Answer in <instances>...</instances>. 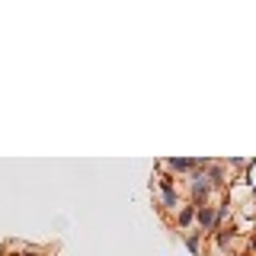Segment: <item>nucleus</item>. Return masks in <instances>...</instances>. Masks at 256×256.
<instances>
[{
	"label": "nucleus",
	"mask_w": 256,
	"mask_h": 256,
	"mask_svg": "<svg viewBox=\"0 0 256 256\" xmlns=\"http://www.w3.org/2000/svg\"><path fill=\"white\" fill-rule=\"evenodd\" d=\"M186 189H189L192 205H205V202H212V186H208V180H205V170H198V166L186 176Z\"/></svg>",
	"instance_id": "nucleus-1"
},
{
	"label": "nucleus",
	"mask_w": 256,
	"mask_h": 256,
	"mask_svg": "<svg viewBox=\"0 0 256 256\" xmlns=\"http://www.w3.org/2000/svg\"><path fill=\"white\" fill-rule=\"evenodd\" d=\"M160 189V208L176 212L180 208V192H176V180L173 176H157V182H150V189Z\"/></svg>",
	"instance_id": "nucleus-2"
},
{
	"label": "nucleus",
	"mask_w": 256,
	"mask_h": 256,
	"mask_svg": "<svg viewBox=\"0 0 256 256\" xmlns=\"http://www.w3.org/2000/svg\"><path fill=\"white\" fill-rule=\"evenodd\" d=\"M196 230L202 237H212L218 230V221H214V205L205 202V205H196Z\"/></svg>",
	"instance_id": "nucleus-3"
},
{
	"label": "nucleus",
	"mask_w": 256,
	"mask_h": 256,
	"mask_svg": "<svg viewBox=\"0 0 256 256\" xmlns=\"http://www.w3.org/2000/svg\"><path fill=\"white\" fill-rule=\"evenodd\" d=\"M205 180H208V186L214 189H228V166H224V160H212V164L205 166Z\"/></svg>",
	"instance_id": "nucleus-4"
},
{
	"label": "nucleus",
	"mask_w": 256,
	"mask_h": 256,
	"mask_svg": "<svg viewBox=\"0 0 256 256\" xmlns=\"http://www.w3.org/2000/svg\"><path fill=\"white\" fill-rule=\"evenodd\" d=\"M237 234H244V230H237L234 221H230V228H218V230H214L212 240H214V246H218V253H230V250H234Z\"/></svg>",
	"instance_id": "nucleus-5"
},
{
	"label": "nucleus",
	"mask_w": 256,
	"mask_h": 256,
	"mask_svg": "<svg viewBox=\"0 0 256 256\" xmlns=\"http://www.w3.org/2000/svg\"><path fill=\"white\" fill-rule=\"evenodd\" d=\"M164 166L170 170L166 176H173V180L176 176H189L196 170V157H170V160H164Z\"/></svg>",
	"instance_id": "nucleus-6"
},
{
	"label": "nucleus",
	"mask_w": 256,
	"mask_h": 256,
	"mask_svg": "<svg viewBox=\"0 0 256 256\" xmlns=\"http://www.w3.org/2000/svg\"><path fill=\"white\" fill-rule=\"evenodd\" d=\"M192 224H196V205H180V208H176V228H180V230H189L192 228Z\"/></svg>",
	"instance_id": "nucleus-7"
},
{
	"label": "nucleus",
	"mask_w": 256,
	"mask_h": 256,
	"mask_svg": "<svg viewBox=\"0 0 256 256\" xmlns=\"http://www.w3.org/2000/svg\"><path fill=\"white\" fill-rule=\"evenodd\" d=\"M182 244L189 246V253H192V256H202V234H198L196 228L182 230Z\"/></svg>",
	"instance_id": "nucleus-8"
},
{
	"label": "nucleus",
	"mask_w": 256,
	"mask_h": 256,
	"mask_svg": "<svg viewBox=\"0 0 256 256\" xmlns=\"http://www.w3.org/2000/svg\"><path fill=\"white\" fill-rule=\"evenodd\" d=\"M16 256H45L42 250H22V253H16Z\"/></svg>",
	"instance_id": "nucleus-9"
},
{
	"label": "nucleus",
	"mask_w": 256,
	"mask_h": 256,
	"mask_svg": "<svg viewBox=\"0 0 256 256\" xmlns=\"http://www.w3.org/2000/svg\"><path fill=\"white\" fill-rule=\"evenodd\" d=\"M224 256H246V253H240V250H230V253H224Z\"/></svg>",
	"instance_id": "nucleus-10"
}]
</instances>
